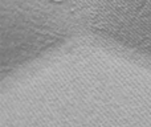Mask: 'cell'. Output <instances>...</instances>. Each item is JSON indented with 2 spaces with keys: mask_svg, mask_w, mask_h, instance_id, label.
I'll return each instance as SVG.
<instances>
[{
  "mask_svg": "<svg viewBox=\"0 0 151 127\" xmlns=\"http://www.w3.org/2000/svg\"><path fill=\"white\" fill-rule=\"evenodd\" d=\"M55 1H63V0H55Z\"/></svg>",
  "mask_w": 151,
  "mask_h": 127,
  "instance_id": "6da1fadb",
  "label": "cell"
}]
</instances>
